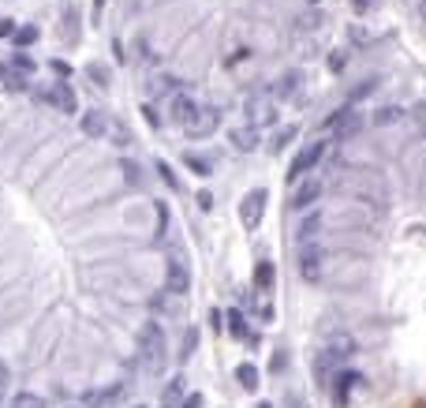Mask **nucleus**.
<instances>
[{
	"label": "nucleus",
	"instance_id": "obj_1",
	"mask_svg": "<svg viewBox=\"0 0 426 408\" xmlns=\"http://www.w3.org/2000/svg\"><path fill=\"white\" fill-rule=\"evenodd\" d=\"M165 334H161V326L157 322H146L142 326V334H139V360L146 363V371H154V375H161L165 371Z\"/></svg>",
	"mask_w": 426,
	"mask_h": 408
},
{
	"label": "nucleus",
	"instance_id": "obj_2",
	"mask_svg": "<svg viewBox=\"0 0 426 408\" xmlns=\"http://www.w3.org/2000/svg\"><path fill=\"white\" fill-rule=\"evenodd\" d=\"M296 266H299V278H303V281L318 285V281H322V266H326V247L318 244V240H303Z\"/></svg>",
	"mask_w": 426,
	"mask_h": 408
},
{
	"label": "nucleus",
	"instance_id": "obj_3",
	"mask_svg": "<svg viewBox=\"0 0 426 408\" xmlns=\"http://www.w3.org/2000/svg\"><path fill=\"white\" fill-rule=\"evenodd\" d=\"M326 154H329V142H326V139H318V142H311V147H303V150L296 154V162L288 165V180H299L303 173H311V169L322 162Z\"/></svg>",
	"mask_w": 426,
	"mask_h": 408
},
{
	"label": "nucleus",
	"instance_id": "obj_4",
	"mask_svg": "<svg viewBox=\"0 0 426 408\" xmlns=\"http://www.w3.org/2000/svg\"><path fill=\"white\" fill-rule=\"evenodd\" d=\"M265 203H270V195H265V188H255V191H247L243 195V203H239V217H243V225L255 232L262 225V217H265Z\"/></svg>",
	"mask_w": 426,
	"mask_h": 408
},
{
	"label": "nucleus",
	"instance_id": "obj_5",
	"mask_svg": "<svg viewBox=\"0 0 426 408\" xmlns=\"http://www.w3.org/2000/svg\"><path fill=\"white\" fill-rule=\"evenodd\" d=\"M247 124L255 128V131H262V128H273L277 124V105H273V98H255L247 105Z\"/></svg>",
	"mask_w": 426,
	"mask_h": 408
},
{
	"label": "nucleus",
	"instance_id": "obj_6",
	"mask_svg": "<svg viewBox=\"0 0 426 408\" xmlns=\"http://www.w3.org/2000/svg\"><path fill=\"white\" fill-rule=\"evenodd\" d=\"M217 128H221V109H198L195 120L183 128V131H188L191 139H209Z\"/></svg>",
	"mask_w": 426,
	"mask_h": 408
},
{
	"label": "nucleus",
	"instance_id": "obj_7",
	"mask_svg": "<svg viewBox=\"0 0 426 408\" xmlns=\"http://www.w3.org/2000/svg\"><path fill=\"white\" fill-rule=\"evenodd\" d=\"M42 94H45V101L52 105V109H60V113H75L79 109V98H75V90L68 83H52V86L42 90Z\"/></svg>",
	"mask_w": 426,
	"mask_h": 408
},
{
	"label": "nucleus",
	"instance_id": "obj_8",
	"mask_svg": "<svg viewBox=\"0 0 426 408\" xmlns=\"http://www.w3.org/2000/svg\"><path fill=\"white\" fill-rule=\"evenodd\" d=\"M359 113H352V109H337V113H329L326 116V128L333 131V135H352V131H359Z\"/></svg>",
	"mask_w": 426,
	"mask_h": 408
},
{
	"label": "nucleus",
	"instance_id": "obj_9",
	"mask_svg": "<svg viewBox=\"0 0 426 408\" xmlns=\"http://www.w3.org/2000/svg\"><path fill=\"white\" fill-rule=\"evenodd\" d=\"M109 124H113V116L105 113V109L83 113V131H86L90 139H109Z\"/></svg>",
	"mask_w": 426,
	"mask_h": 408
},
{
	"label": "nucleus",
	"instance_id": "obj_10",
	"mask_svg": "<svg viewBox=\"0 0 426 408\" xmlns=\"http://www.w3.org/2000/svg\"><path fill=\"white\" fill-rule=\"evenodd\" d=\"M165 288L168 293H176V296H183L191 288V273H188V266H183L180 259H168V278H165Z\"/></svg>",
	"mask_w": 426,
	"mask_h": 408
},
{
	"label": "nucleus",
	"instance_id": "obj_11",
	"mask_svg": "<svg viewBox=\"0 0 426 408\" xmlns=\"http://www.w3.org/2000/svg\"><path fill=\"white\" fill-rule=\"evenodd\" d=\"M195 113H198V105L188 98V94H176L172 98V120H176L180 128H188L195 120Z\"/></svg>",
	"mask_w": 426,
	"mask_h": 408
},
{
	"label": "nucleus",
	"instance_id": "obj_12",
	"mask_svg": "<svg viewBox=\"0 0 426 408\" xmlns=\"http://www.w3.org/2000/svg\"><path fill=\"white\" fill-rule=\"evenodd\" d=\"M318 195H322V183H318V180H303L299 188L292 191V206L303 210V206H311V203L318 199Z\"/></svg>",
	"mask_w": 426,
	"mask_h": 408
},
{
	"label": "nucleus",
	"instance_id": "obj_13",
	"mask_svg": "<svg viewBox=\"0 0 426 408\" xmlns=\"http://www.w3.org/2000/svg\"><path fill=\"white\" fill-rule=\"evenodd\" d=\"M154 311H161V314H168V319H172V314L183 311V296H176V293H168V288H165V293L154 296Z\"/></svg>",
	"mask_w": 426,
	"mask_h": 408
},
{
	"label": "nucleus",
	"instance_id": "obj_14",
	"mask_svg": "<svg viewBox=\"0 0 426 408\" xmlns=\"http://www.w3.org/2000/svg\"><path fill=\"white\" fill-rule=\"evenodd\" d=\"M318 229H322V214H318V210H311V214H303V217H299V225H296L299 244H303V240H314V236H318Z\"/></svg>",
	"mask_w": 426,
	"mask_h": 408
},
{
	"label": "nucleus",
	"instance_id": "obj_15",
	"mask_svg": "<svg viewBox=\"0 0 426 408\" xmlns=\"http://www.w3.org/2000/svg\"><path fill=\"white\" fill-rule=\"evenodd\" d=\"M273 281H277V266H273L270 259H262L258 266H255V285H258V293H270Z\"/></svg>",
	"mask_w": 426,
	"mask_h": 408
},
{
	"label": "nucleus",
	"instance_id": "obj_16",
	"mask_svg": "<svg viewBox=\"0 0 426 408\" xmlns=\"http://www.w3.org/2000/svg\"><path fill=\"white\" fill-rule=\"evenodd\" d=\"M359 382H363V375L340 371V375H337V404H348V393H352V386H359Z\"/></svg>",
	"mask_w": 426,
	"mask_h": 408
},
{
	"label": "nucleus",
	"instance_id": "obj_17",
	"mask_svg": "<svg viewBox=\"0 0 426 408\" xmlns=\"http://www.w3.org/2000/svg\"><path fill=\"white\" fill-rule=\"evenodd\" d=\"M232 147H239V150H255L258 147V131L255 128H232Z\"/></svg>",
	"mask_w": 426,
	"mask_h": 408
},
{
	"label": "nucleus",
	"instance_id": "obj_18",
	"mask_svg": "<svg viewBox=\"0 0 426 408\" xmlns=\"http://www.w3.org/2000/svg\"><path fill=\"white\" fill-rule=\"evenodd\" d=\"M236 382L243 386L247 393H255V390H258V371H255V363H239V367H236Z\"/></svg>",
	"mask_w": 426,
	"mask_h": 408
},
{
	"label": "nucleus",
	"instance_id": "obj_19",
	"mask_svg": "<svg viewBox=\"0 0 426 408\" xmlns=\"http://www.w3.org/2000/svg\"><path fill=\"white\" fill-rule=\"evenodd\" d=\"M355 352V341L348 337V334H333V341H329V356L337 360V356H352Z\"/></svg>",
	"mask_w": 426,
	"mask_h": 408
},
{
	"label": "nucleus",
	"instance_id": "obj_20",
	"mask_svg": "<svg viewBox=\"0 0 426 408\" xmlns=\"http://www.w3.org/2000/svg\"><path fill=\"white\" fill-rule=\"evenodd\" d=\"M401 116H404V109H401V105H381V109L374 113V124H378V128H389V124H396V120H401Z\"/></svg>",
	"mask_w": 426,
	"mask_h": 408
},
{
	"label": "nucleus",
	"instance_id": "obj_21",
	"mask_svg": "<svg viewBox=\"0 0 426 408\" xmlns=\"http://www.w3.org/2000/svg\"><path fill=\"white\" fill-rule=\"evenodd\" d=\"M195 348H198V330H195V326H188V334H183V341H180V363L191 360Z\"/></svg>",
	"mask_w": 426,
	"mask_h": 408
},
{
	"label": "nucleus",
	"instance_id": "obj_22",
	"mask_svg": "<svg viewBox=\"0 0 426 408\" xmlns=\"http://www.w3.org/2000/svg\"><path fill=\"white\" fill-rule=\"evenodd\" d=\"M183 165H188L191 173H198V176H209V173H213V165L206 162L202 154H183Z\"/></svg>",
	"mask_w": 426,
	"mask_h": 408
},
{
	"label": "nucleus",
	"instance_id": "obj_23",
	"mask_svg": "<svg viewBox=\"0 0 426 408\" xmlns=\"http://www.w3.org/2000/svg\"><path fill=\"white\" fill-rule=\"evenodd\" d=\"M11 408H45V401L38 397V393L23 390V393H16V397H11Z\"/></svg>",
	"mask_w": 426,
	"mask_h": 408
},
{
	"label": "nucleus",
	"instance_id": "obj_24",
	"mask_svg": "<svg viewBox=\"0 0 426 408\" xmlns=\"http://www.w3.org/2000/svg\"><path fill=\"white\" fill-rule=\"evenodd\" d=\"M329 352H322V356L314 360V378H318V386H329Z\"/></svg>",
	"mask_w": 426,
	"mask_h": 408
},
{
	"label": "nucleus",
	"instance_id": "obj_25",
	"mask_svg": "<svg viewBox=\"0 0 426 408\" xmlns=\"http://www.w3.org/2000/svg\"><path fill=\"white\" fill-rule=\"evenodd\" d=\"M255 314H258V319H265V322H270L273 319V314H277V307H273V300L270 296H255Z\"/></svg>",
	"mask_w": 426,
	"mask_h": 408
},
{
	"label": "nucleus",
	"instance_id": "obj_26",
	"mask_svg": "<svg viewBox=\"0 0 426 408\" xmlns=\"http://www.w3.org/2000/svg\"><path fill=\"white\" fill-rule=\"evenodd\" d=\"M229 334H232V337H239V341L247 337V319H243L239 311H229Z\"/></svg>",
	"mask_w": 426,
	"mask_h": 408
},
{
	"label": "nucleus",
	"instance_id": "obj_27",
	"mask_svg": "<svg viewBox=\"0 0 426 408\" xmlns=\"http://www.w3.org/2000/svg\"><path fill=\"white\" fill-rule=\"evenodd\" d=\"M60 34L68 38V42H79V19H75L71 8H68V19H60Z\"/></svg>",
	"mask_w": 426,
	"mask_h": 408
},
{
	"label": "nucleus",
	"instance_id": "obj_28",
	"mask_svg": "<svg viewBox=\"0 0 426 408\" xmlns=\"http://www.w3.org/2000/svg\"><path fill=\"white\" fill-rule=\"evenodd\" d=\"M16 45H34L38 42V26H16V38H11Z\"/></svg>",
	"mask_w": 426,
	"mask_h": 408
},
{
	"label": "nucleus",
	"instance_id": "obj_29",
	"mask_svg": "<svg viewBox=\"0 0 426 408\" xmlns=\"http://www.w3.org/2000/svg\"><path fill=\"white\" fill-rule=\"evenodd\" d=\"M109 139L116 142V147H127V142H131V135H127V128L120 124V120H113V124H109Z\"/></svg>",
	"mask_w": 426,
	"mask_h": 408
},
{
	"label": "nucleus",
	"instance_id": "obj_30",
	"mask_svg": "<svg viewBox=\"0 0 426 408\" xmlns=\"http://www.w3.org/2000/svg\"><path fill=\"white\" fill-rule=\"evenodd\" d=\"M180 393H183V378H176V382L165 390V408H180Z\"/></svg>",
	"mask_w": 426,
	"mask_h": 408
},
{
	"label": "nucleus",
	"instance_id": "obj_31",
	"mask_svg": "<svg viewBox=\"0 0 426 408\" xmlns=\"http://www.w3.org/2000/svg\"><path fill=\"white\" fill-rule=\"evenodd\" d=\"M86 75H90V83H98L101 90L109 86V75H105V68H101V64H90V68H86Z\"/></svg>",
	"mask_w": 426,
	"mask_h": 408
},
{
	"label": "nucleus",
	"instance_id": "obj_32",
	"mask_svg": "<svg viewBox=\"0 0 426 408\" xmlns=\"http://www.w3.org/2000/svg\"><path fill=\"white\" fill-rule=\"evenodd\" d=\"M157 176H161V180L168 183V188H172V191H180V180H176V173H172V169H168L165 162H161V165H157Z\"/></svg>",
	"mask_w": 426,
	"mask_h": 408
},
{
	"label": "nucleus",
	"instance_id": "obj_33",
	"mask_svg": "<svg viewBox=\"0 0 426 408\" xmlns=\"http://www.w3.org/2000/svg\"><path fill=\"white\" fill-rule=\"evenodd\" d=\"M411 120H415L419 131H426V101H419L415 109H411Z\"/></svg>",
	"mask_w": 426,
	"mask_h": 408
},
{
	"label": "nucleus",
	"instance_id": "obj_34",
	"mask_svg": "<svg viewBox=\"0 0 426 408\" xmlns=\"http://www.w3.org/2000/svg\"><path fill=\"white\" fill-rule=\"evenodd\" d=\"M344 60H348L344 52H329V68H333V72H344Z\"/></svg>",
	"mask_w": 426,
	"mask_h": 408
},
{
	"label": "nucleus",
	"instance_id": "obj_35",
	"mask_svg": "<svg viewBox=\"0 0 426 408\" xmlns=\"http://www.w3.org/2000/svg\"><path fill=\"white\" fill-rule=\"evenodd\" d=\"M292 135H296V128H284V131H281V135H277V139H273V150H281V147H284V142H288Z\"/></svg>",
	"mask_w": 426,
	"mask_h": 408
},
{
	"label": "nucleus",
	"instance_id": "obj_36",
	"mask_svg": "<svg viewBox=\"0 0 426 408\" xmlns=\"http://www.w3.org/2000/svg\"><path fill=\"white\" fill-rule=\"evenodd\" d=\"M4 393H8V367L0 360V404H4Z\"/></svg>",
	"mask_w": 426,
	"mask_h": 408
},
{
	"label": "nucleus",
	"instance_id": "obj_37",
	"mask_svg": "<svg viewBox=\"0 0 426 408\" xmlns=\"http://www.w3.org/2000/svg\"><path fill=\"white\" fill-rule=\"evenodd\" d=\"M49 68H52V72H57V75H64V79H68V72H71V64H68V60H52V64H49Z\"/></svg>",
	"mask_w": 426,
	"mask_h": 408
},
{
	"label": "nucleus",
	"instance_id": "obj_38",
	"mask_svg": "<svg viewBox=\"0 0 426 408\" xmlns=\"http://www.w3.org/2000/svg\"><path fill=\"white\" fill-rule=\"evenodd\" d=\"M288 352H277V356H273V371H288Z\"/></svg>",
	"mask_w": 426,
	"mask_h": 408
},
{
	"label": "nucleus",
	"instance_id": "obj_39",
	"mask_svg": "<svg viewBox=\"0 0 426 408\" xmlns=\"http://www.w3.org/2000/svg\"><path fill=\"white\" fill-rule=\"evenodd\" d=\"M142 116H146V124L157 128V113H154V105H142Z\"/></svg>",
	"mask_w": 426,
	"mask_h": 408
},
{
	"label": "nucleus",
	"instance_id": "obj_40",
	"mask_svg": "<svg viewBox=\"0 0 426 408\" xmlns=\"http://www.w3.org/2000/svg\"><path fill=\"white\" fill-rule=\"evenodd\" d=\"M8 34H16V23H11V19H0V38H8Z\"/></svg>",
	"mask_w": 426,
	"mask_h": 408
},
{
	"label": "nucleus",
	"instance_id": "obj_41",
	"mask_svg": "<svg viewBox=\"0 0 426 408\" xmlns=\"http://www.w3.org/2000/svg\"><path fill=\"white\" fill-rule=\"evenodd\" d=\"M198 206H202V210H209V206H213V199H209V191H198Z\"/></svg>",
	"mask_w": 426,
	"mask_h": 408
},
{
	"label": "nucleus",
	"instance_id": "obj_42",
	"mask_svg": "<svg viewBox=\"0 0 426 408\" xmlns=\"http://www.w3.org/2000/svg\"><path fill=\"white\" fill-rule=\"evenodd\" d=\"M180 404H183V408H198V404H202V397H198V393H191V397L180 401Z\"/></svg>",
	"mask_w": 426,
	"mask_h": 408
},
{
	"label": "nucleus",
	"instance_id": "obj_43",
	"mask_svg": "<svg viewBox=\"0 0 426 408\" xmlns=\"http://www.w3.org/2000/svg\"><path fill=\"white\" fill-rule=\"evenodd\" d=\"M370 4H374V0H352V8H355V11H367Z\"/></svg>",
	"mask_w": 426,
	"mask_h": 408
},
{
	"label": "nucleus",
	"instance_id": "obj_44",
	"mask_svg": "<svg viewBox=\"0 0 426 408\" xmlns=\"http://www.w3.org/2000/svg\"><path fill=\"white\" fill-rule=\"evenodd\" d=\"M101 8H105V0H94V23L101 19Z\"/></svg>",
	"mask_w": 426,
	"mask_h": 408
},
{
	"label": "nucleus",
	"instance_id": "obj_45",
	"mask_svg": "<svg viewBox=\"0 0 426 408\" xmlns=\"http://www.w3.org/2000/svg\"><path fill=\"white\" fill-rule=\"evenodd\" d=\"M422 16H426V0H422Z\"/></svg>",
	"mask_w": 426,
	"mask_h": 408
},
{
	"label": "nucleus",
	"instance_id": "obj_46",
	"mask_svg": "<svg viewBox=\"0 0 426 408\" xmlns=\"http://www.w3.org/2000/svg\"><path fill=\"white\" fill-rule=\"evenodd\" d=\"M258 408H273V404H258Z\"/></svg>",
	"mask_w": 426,
	"mask_h": 408
},
{
	"label": "nucleus",
	"instance_id": "obj_47",
	"mask_svg": "<svg viewBox=\"0 0 426 408\" xmlns=\"http://www.w3.org/2000/svg\"><path fill=\"white\" fill-rule=\"evenodd\" d=\"M311 4H314V0H311Z\"/></svg>",
	"mask_w": 426,
	"mask_h": 408
},
{
	"label": "nucleus",
	"instance_id": "obj_48",
	"mask_svg": "<svg viewBox=\"0 0 426 408\" xmlns=\"http://www.w3.org/2000/svg\"><path fill=\"white\" fill-rule=\"evenodd\" d=\"M68 408H71V404H68Z\"/></svg>",
	"mask_w": 426,
	"mask_h": 408
}]
</instances>
